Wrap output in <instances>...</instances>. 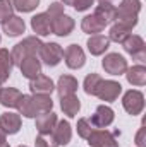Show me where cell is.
I'll return each instance as SVG.
<instances>
[{"mask_svg":"<svg viewBox=\"0 0 146 147\" xmlns=\"http://www.w3.org/2000/svg\"><path fill=\"white\" fill-rule=\"evenodd\" d=\"M0 65H2L3 69L10 70V72H12V69H14V60H12V53H10L9 50H5V48H0Z\"/></svg>","mask_w":146,"mask_h":147,"instance_id":"33","label":"cell"},{"mask_svg":"<svg viewBox=\"0 0 146 147\" xmlns=\"http://www.w3.org/2000/svg\"><path fill=\"white\" fill-rule=\"evenodd\" d=\"M81 29H83L86 34L93 36V34H100V33L105 29V26H103V22H102L100 19H96V17L91 14V16H86V17L83 19V22H81Z\"/></svg>","mask_w":146,"mask_h":147,"instance_id":"25","label":"cell"},{"mask_svg":"<svg viewBox=\"0 0 146 147\" xmlns=\"http://www.w3.org/2000/svg\"><path fill=\"white\" fill-rule=\"evenodd\" d=\"M132 29H129L127 26L120 24V22H115L112 28H110V34H108V39L110 41H115V43H122L126 38L131 34Z\"/></svg>","mask_w":146,"mask_h":147,"instance_id":"28","label":"cell"},{"mask_svg":"<svg viewBox=\"0 0 146 147\" xmlns=\"http://www.w3.org/2000/svg\"><path fill=\"white\" fill-rule=\"evenodd\" d=\"M29 89H31L33 94H52L53 89H55V84L48 75L40 74L36 79H33L29 82Z\"/></svg>","mask_w":146,"mask_h":147,"instance_id":"15","label":"cell"},{"mask_svg":"<svg viewBox=\"0 0 146 147\" xmlns=\"http://www.w3.org/2000/svg\"><path fill=\"white\" fill-rule=\"evenodd\" d=\"M12 12H14L12 5H10L7 0H0V24H3V22L12 16Z\"/></svg>","mask_w":146,"mask_h":147,"instance_id":"34","label":"cell"},{"mask_svg":"<svg viewBox=\"0 0 146 147\" xmlns=\"http://www.w3.org/2000/svg\"><path fill=\"white\" fill-rule=\"evenodd\" d=\"M64 7H65V5H62L60 2H53V3H50V5H48V10H46L48 17H50V19H55V17L62 16V14H64Z\"/></svg>","mask_w":146,"mask_h":147,"instance_id":"35","label":"cell"},{"mask_svg":"<svg viewBox=\"0 0 146 147\" xmlns=\"http://www.w3.org/2000/svg\"><path fill=\"white\" fill-rule=\"evenodd\" d=\"M35 144H36V147H59L55 137L52 134H40L35 140Z\"/></svg>","mask_w":146,"mask_h":147,"instance_id":"32","label":"cell"},{"mask_svg":"<svg viewBox=\"0 0 146 147\" xmlns=\"http://www.w3.org/2000/svg\"><path fill=\"white\" fill-rule=\"evenodd\" d=\"M23 92L14 87H0V105L5 108H16Z\"/></svg>","mask_w":146,"mask_h":147,"instance_id":"22","label":"cell"},{"mask_svg":"<svg viewBox=\"0 0 146 147\" xmlns=\"http://www.w3.org/2000/svg\"><path fill=\"white\" fill-rule=\"evenodd\" d=\"M52 135L55 137V140H57L59 146H67V144L71 142V139H72V128H71V123H69L67 120H60V121H57V125H55Z\"/></svg>","mask_w":146,"mask_h":147,"instance_id":"18","label":"cell"},{"mask_svg":"<svg viewBox=\"0 0 146 147\" xmlns=\"http://www.w3.org/2000/svg\"><path fill=\"white\" fill-rule=\"evenodd\" d=\"M64 58H65V65L72 70L84 67V63H86V55L79 45H69L64 51Z\"/></svg>","mask_w":146,"mask_h":147,"instance_id":"8","label":"cell"},{"mask_svg":"<svg viewBox=\"0 0 146 147\" xmlns=\"http://www.w3.org/2000/svg\"><path fill=\"white\" fill-rule=\"evenodd\" d=\"M115 135L117 132L112 134L108 130H93L86 140L91 147H119Z\"/></svg>","mask_w":146,"mask_h":147,"instance_id":"7","label":"cell"},{"mask_svg":"<svg viewBox=\"0 0 146 147\" xmlns=\"http://www.w3.org/2000/svg\"><path fill=\"white\" fill-rule=\"evenodd\" d=\"M74 26H76L74 24V19L71 16H67V14H62V16L52 19V33L57 34V36H60V38L69 36L72 33Z\"/></svg>","mask_w":146,"mask_h":147,"instance_id":"11","label":"cell"},{"mask_svg":"<svg viewBox=\"0 0 146 147\" xmlns=\"http://www.w3.org/2000/svg\"><path fill=\"white\" fill-rule=\"evenodd\" d=\"M122 92V86L115 80H102L98 91H96V96L102 99V101H107L112 103L119 98V94Z\"/></svg>","mask_w":146,"mask_h":147,"instance_id":"10","label":"cell"},{"mask_svg":"<svg viewBox=\"0 0 146 147\" xmlns=\"http://www.w3.org/2000/svg\"><path fill=\"white\" fill-rule=\"evenodd\" d=\"M33 105H35V110L40 113H46V111H52L53 108V101L50 98V94H33Z\"/></svg>","mask_w":146,"mask_h":147,"instance_id":"27","label":"cell"},{"mask_svg":"<svg viewBox=\"0 0 146 147\" xmlns=\"http://www.w3.org/2000/svg\"><path fill=\"white\" fill-rule=\"evenodd\" d=\"M74 0H62V5H72Z\"/></svg>","mask_w":146,"mask_h":147,"instance_id":"40","label":"cell"},{"mask_svg":"<svg viewBox=\"0 0 146 147\" xmlns=\"http://www.w3.org/2000/svg\"><path fill=\"white\" fill-rule=\"evenodd\" d=\"M2 29L9 38H16V36H21L26 31V24H24V19H21L19 16H10L2 24Z\"/></svg>","mask_w":146,"mask_h":147,"instance_id":"17","label":"cell"},{"mask_svg":"<svg viewBox=\"0 0 146 147\" xmlns=\"http://www.w3.org/2000/svg\"><path fill=\"white\" fill-rule=\"evenodd\" d=\"M0 41H2V36H0Z\"/></svg>","mask_w":146,"mask_h":147,"instance_id":"44","label":"cell"},{"mask_svg":"<svg viewBox=\"0 0 146 147\" xmlns=\"http://www.w3.org/2000/svg\"><path fill=\"white\" fill-rule=\"evenodd\" d=\"M60 108L64 111V115H67L69 118H74L81 110V101H79V98L76 94L62 96L60 98Z\"/></svg>","mask_w":146,"mask_h":147,"instance_id":"23","label":"cell"},{"mask_svg":"<svg viewBox=\"0 0 146 147\" xmlns=\"http://www.w3.org/2000/svg\"><path fill=\"white\" fill-rule=\"evenodd\" d=\"M122 106H124V110L127 111L129 115H132V116L139 115L143 111V108H145V96H143V92L136 91V89L127 91L124 94V98H122Z\"/></svg>","mask_w":146,"mask_h":147,"instance_id":"4","label":"cell"},{"mask_svg":"<svg viewBox=\"0 0 146 147\" xmlns=\"http://www.w3.org/2000/svg\"><path fill=\"white\" fill-rule=\"evenodd\" d=\"M103 70L110 75H122L127 70V60L120 53H108L102 60Z\"/></svg>","mask_w":146,"mask_h":147,"instance_id":"5","label":"cell"},{"mask_svg":"<svg viewBox=\"0 0 146 147\" xmlns=\"http://www.w3.org/2000/svg\"><path fill=\"white\" fill-rule=\"evenodd\" d=\"M139 10H141V2L139 0H122L119 9H117L115 21L124 24V26H127L129 29H132L138 24Z\"/></svg>","mask_w":146,"mask_h":147,"instance_id":"1","label":"cell"},{"mask_svg":"<svg viewBox=\"0 0 146 147\" xmlns=\"http://www.w3.org/2000/svg\"><path fill=\"white\" fill-rule=\"evenodd\" d=\"M93 130H95V127L89 123L88 118H79L77 120V134H79L81 139H88Z\"/></svg>","mask_w":146,"mask_h":147,"instance_id":"31","label":"cell"},{"mask_svg":"<svg viewBox=\"0 0 146 147\" xmlns=\"http://www.w3.org/2000/svg\"><path fill=\"white\" fill-rule=\"evenodd\" d=\"M77 87H79L77 79L72 77V75H60V77H59V82H57V86H55V89H57V92H59L60 98H62V96L74 94V92L77 91Z\"/></svg>","mask_w":146,"mask_h":147,"instance_id":"21","label":"cell"},{"mask_svg":"<svg viewBox=\"0 0 146 147\" xmlns=\"http://www.w3.org/2000/svg\"><path fill=\"white\" fill-rule=\"evenodd\" d=\"M145 127H141V128H139V132H138V134H136V146L138 147H145L146 144H145Z\"/></svg>","mask_w":146,"mask_h":147,"instance_id":"37","label":"cell"},{"mask_svg":"<svg viewBox=\"0 0 146 147\" xmlns=\"http://www.w3.org/2000/svg\"><path fill=\"white\" fill-rule=\"evenodd\" d=\"M95 3V0H74L72 7L77 10V12H84L88 9H91V5Z\"/></svg>","mask_w":146,"mask_h":147,"instance_id":"36","label":"cell"},{"mask_svg":"<svg viewBox=\"0 0 146 147\" xmlns=\"http://www.w3.org/2000/svg\"><path fill=\"white\" fill-rule=\"evenodd\" d=\"M100 2H112V0H100Z\"/></svg>","mask_w":146,"mask_h":147,"instance_id":"42","label":"cell"},{"mask_svg":"<svg viewBox=\"0 0 146 147\" xmlns=\"http://www.w3.org/2000/svg\"><path fill=\"white\" fill-rule=\"evenodd\" d=\"M113 118H115L113 110H112L110 106L100 105V106L96 108V111H95V115H93L91 118H88V120H89V123H91L95 128H105V127L112 125Z\"/></svg>","mask_w":146,"mask_h":147,"instance_id":"9","label":"cell"},{"mask_svg":"<svg viewBox=\"0 0 146 147\" xmlns=\"http://www.w3.org/2000/svg\"><path fill=\"white\" fill-rule=\"evenodd\" d=\"M19 147H28V146H19Z\"/></svg>","mask_w":146,"mask_h":147,"instance_id":"43","label":"cell"},{"mask_svg":"<svg viewBox=\"0 0 146 147\" xmlns=\"http://www.w3.org/2000/svg\"><path fill=\"white\" fill-rule=\"evenodd\" d=\"M0 147H10L7 142H0Z\"/></svg>","mask_w":146,"mask_h":147,"instance_id":"41","label":"cell"},{"mask_svg":"<svg viewBox=\"0 0 146 147\" xmlns=\"http://www.w3.org/2000/svg\"><path fill=\"white\" fill-rule=\"evenodd\" d=\"M16 108L19 110V115H23L26 118H36L38 116V111L35 110V105H33V98L29 94H23Z\"/></svg>","mask_w":146,"mask_h":147,"instance_id":"26","label":"cell"},{"mask_svg":"<svg viewBox=\"0 0 146 147\" xmlns=\"http://www.w3.org/2000/svg\"><path fill=\"white\" fill-rule=\"evenodd\" d=\"M64 58V50L59 43H43L40 50V62L46 67H55Z\"/></svg>","mask_w":146,"mask_h":147,"instance_id":"3","label":"cell"},{"mask_svg":"<svg viewBox=\"0 0 146 147\" xmlns=\"http://www.w3.org/2000/svg\"><path fill=\"white\" fill-rule=\"evenodd\" d=\"M31 29L36 33V36H48V34H52V19L48 17L46 12L36 14L31 19Z\"/></svg>","mask_w":146,"mask_h":147,"instance_id":"14","label":"cell"},{"mask_svg":"<svg viewBox=\"0 0 146 147\" xmlns=\"http://www.w3.org/2000/svg\"><path fill=\"white\" fill-rule=\"evenodd\" d=\"M17 12H33L40 5V0H7Z\"/></svg>","mask_w":146,"mask_h":147,"instance_id":"30","label":"cell"},{"mask_svg":"<svg viewBox=\"0 0 146 147\" xmlns=\"http://www.w3.org/2000/svg\"><path fill=\"white\" fill-rule=\"evenodd\" d=\"M41 46H43V43H41V39L38 36H28V38H24L21 43L14 45V48H12V51H10V53H12L14 65L19 67V63H21L26 57L38 55L40 50H41Z\"/></svg>","mask_w":146,"mask_h":147,"instance_id":"2","label":"cell"},{"mask_svg":"<svg viewBox=\"0 0 146 147\" xmlns=\"http://www.w3.org/2000/svg\"><path fill=\"white\" fill-rule=\"evenodd\" d=\"M5 135H7V134L0 128V142H5Z\"/></svg>","mask_w":146,"mask_h":147,"instance_id":"39","label":"cell"},{"mask_svg":"<svg viewBox=\"0 0 146 147\" xmlns=\"http://www.w3.org/2000/svg\"><path fill=\"white\" fill-rule=\"evenodd\" d=\"M122 46L126 50V53H129L132 58L136 60H145L146 57V45H145V39L138 34H129L122 41Z\"/></svg>","mask_w":146,"mask_h":147,"instance_id":"6","label":"cell"},{"mask_svg":"<svg viewBox=\"0 0 146 147\" xmlns=\"http://www.w3.org/2000/svg\"><path fill=\"white\" fill-rule=\"evenodd\" d=\"M126 79L131 86H145L146 84V67L145 65H134L126 70Z\"/></svg>","mask_w":146,"mask_h":147,"instance_id":"24","label":"cell"},{"mask_svg":"<svg viewBox=\"0 0 146 147\" xmlns=\"http://www.w3.org/2000/svg\"><path fill=\"white\" fill-rule=\"evenodd\" d=\"M86 46H88V51L93 57H100V55H103L108 50L110 39L107 36H103V34H93V36H89Z\"/></svg>","mask_w":146,"mask_h":147,"instance_id":"16","label":"cell"},{"mask_svg":"<svg viewBox=\"0 0 146 147\" xmlns=\"http://www.w3.org/2000/svg\"><path fill=\"white\" fill-rule=\"evenodd\" d=\"M57 121H59V118H57V115L53 111L40 113L36 116V130L40 134H52Z\"/></svg>","mask_w":146,"mask_h":147,"instance_id":"19","label":"cell"},{"mask_svg":"<svg viewBox=\"0 0 146 147\" xmlns=\"http://www.w3.org/2000/svg\"><path fill=\"white\" fill-rule=\"evenodd\" d=\"M0 128H2L5 134H9V135L17 134V132L21 130V115L10 113V111L0 115Z\"/></svg>","mask_w":146,"mask_h":147,"instance_id":"13","label":"cell"},{"mask_svg":"<svg viewBox=\"0 0 146 147\" xmlns=\"http://www.w3.org/2000/svg\"><path fill=\"white\" fill-rule=\"evenodd\" d=\"M9 77H10V70H7V69H3V67L0 65V86H2V84H5Z\"/></svg>","mask_w":146,"mask_h":147,"instance_id":"38","label":"cell"},{"mask_svg":"<svg viewBox=\"0 0 146 147\" xmlns=\"http://www.w3.org/2000/svg\"><path fill=\"white\" fill-rule=\"evenodd\" d=\"M19 69H21V74L26 79L33 80V79H36L38 75L41 74V62H40V58L36 55H31V57H26L19 63Z\"/></svg>","mask_w":146,"mask_h":147,"instance_id":"12","label":"cell"},{"mask_svg":"<svg viewBox=\"0 0 146 147\" xmlns=\"http://www.w3.org/2000/svg\"><path fill=\"white\" fill-rule=\"evenodd\" d=\"M102 80H103V79H102L98 74H88L86 79H84V84H83L84 92L89 94V96H96V91H98Z\"/></svg>","mask_w":146,"mask_h":147,"instance_id":"29","label":"cell"},{"mask_svg":"<svg viewBox=\"0 0 146 147\" xmlns=\"http://www.w3.org/2000/svg\"><path fill=\"white\" fill-rule=\"evenodd\" d=\"M96 19H100L103 22V26H108L110 22L115 21V16H117V9L110 3V2H100V5L95 9V14H93Z\"/></svg>","mask_w":146,"mask_h":147,"instance_id":"20","label":"cell"}]
</instances>
